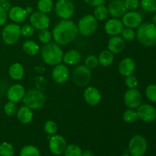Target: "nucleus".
Returning a JSON list of instances; mask_svg holds the SVG:
<instances>
[{
    "instance_id": "obj_43",
    "label": "nucleus",
    "mask_w": 156,
    "mask_h": 156,
    "mask_svg": "<svg viewBox=\"0 0 156 156\" xmlns=\"http://www.w3.org/2000/svg\"><path fill=\"white\" fill-rule=\"evenodd\" d=\"M124 5L126 10L135 11L140 7V0H124Z\"/></svg>"
},
{
    "instance_id": "obj_48",
    "label": "nucleus",
    "mask_w": 156,
    "mask_h": 156,
    "mask_svg": "<svg viewBox=\"0 0 156 156\" xmlns=\"http://www.w3.org/2000/svg\"><path fill=\"white\" fill-rule=\"evenodd\" d=\"M25 10H26V12H27V15H28V14L31 13L32 11H33V9H32L31 7H28V8H27V9H26Z\"/></svg>"
},
{
    "instance_id": "obj_4",
    "label": "nucleus",
    "mask_w": 156,
    "mask_h": 156,
    "mask_svg": "<svg viewBox=\"0 0 156 156\" xmlns=\"http://www.w3.org/2000/svg\"><path fill=\"white\" fill-rule=\"evenodd\" d=\"M22 101L27 108L31 110H38L44 106L47 98L44 93L41 90L31 88L25 91Z\"/></svg>"
},
{
    "instance_id": "obj_17",
    "label": "nucleus",
    "mask_w": 156,
    "mask_h": 156,
    "mask_svg": "<svg viewBox=\"0 0 156 156\" xmlns=\"http://www.w3.org/2000/svg\"><path fill=\"white\" fill-rule=\"evenodd\" d=\"M123 24L122 21H120L119 18H111L108 20L105 25V32L108 35L112 36H117L121 34L122 30L124 28Z\"/></svg>"
},
{
    "instance_id": "obj_11",
    "label": "nucleus",
    "mask_w": 156,
    "mask_h": 156,
    "mask_svg": "<svg viewBox=\"0 0 156 156\" xmlns=\"http://www.w3.org/2000/svg\"><path fill=\"white\" fill-rule=\"evenodd\" d=\"M138 118L146 123H151L156 119V109L149 104H141L136 108Z\"/></svg>"
},
{
    "instance_id": "obj_31",
    "label": "nucleus",
    "mask_w": 156,
    "mask_h": 156,
    "mask_svg": "<svg viewBox=\"0 0 156 156\" xmlns=\"http://www.w3.org/2000/svg\"><path fill=\"white\" fill-rule=\"evenodd\" d=\"M63 153L65 156H82V151L77 145L71 144L66 146Z\"/></svg>"
},
{
    "instance_id": "obj_39",
    "label": "nucleus",
    "mask_w": 156,
    "mask_h": 156,
    "mask_svg": "<svg viewBox=\"0 0 156 156\" xmlns=\"http://www.w3.org/2000/svg\"><path fill=\"white\" fill-rule=\"evenodd\" d=\"M120 34L122 35L123 39L126 41H132L136 37V32L134 31L133 29L129 28V27L123 28Z\"/></svg>"
},
{
    "instance_id": "obj_22",
    "label": "nucleus",
    "mask_w": 156,
    "mask_h": 156,
    "mask_svg": "<svg viewBox=\"0 0 156 156\" xmlns=\"http://www.w3.org/2000/svg\"><path fill=\"white\" fill-rule=\"evenodd\" d=\"M8 17L13 22L21 23L26 20L27 13L25 9H23L21 6H13L9 9Z\"/></svg>"
},
{
    "instance_id": "obj_30",
    "label": "nucleus",
    "mask_w": 156,
    "mask_h": 156,
    "mask_svg": "<svg viewBox=\"0 0 156 156\" xmlns=\"http://www.w3.org/2000/svg\"><path fill=\"white\" fill-rule=\"evenodd\" d=\"M20 156H41V152L36 146L27 145L21 149Z\"/></svg>"
},
{
    "instance_id": "obj_18",
    "label": "nucleus",
    "mask_w": 156,
    "mask_h": 156,
    "mask_svg": "<svg viewBox=\"0 0 156 156\" xmlns=\"http://www.w3.org/2000/svg\"><path fill=\"white\" fill-rule=\"evenodd\" d=\"M84 99L90 106H96L101 100V94L97 88L89 86L84 91Z\"/></svg>"
},
{
    "instance_id": "obj_16",
    "label": "nucleus",
    "mask_w": 156,
    "mask_h": 156,
    "mask_svg": "<svg viewBox=\"0 0 156 156\" xmlns=\"http://www.w3.org/2000/svg\"><path fill=\"white\" fill-rule=\"evenodd\" d=\"M24 94H25L24 87L20 84H15L8 90L7 98L9 101L17 104L22 101Z\"/></svg>"
},
{
    "instance_id": "obj_46",
    "label": "nucleus",
    "mask_w": 156,
    "mask_h": 156,
    "mask_svg": "<svg viewBox=\"0 0 156 156\" xmlns=\"http://www.w3.org/2000/svg\"><path fill=\"white\" fill-rule=\"evenodd\" d=\"M2 7L3 9L6 11V12H7V11H9V9L12 8V5H11V3L7 1L5 3H4V4L2 5Z\"/></svg>"
},
{
    "instance_id": "obj_42",
    "label": "nucleus",
    "mask_w": 156,
    "mask_h": 156,
    "mask_svg": "<svg viewBox=\"0 0 156 156\" xmlns=\"http://www.w3.org/2000/svg\"><path fill=\"white\" fill-rule=\"evenodd\" d=\"M125 84L128 88H136L139 85V81L136 76L130 75L125 78Z\"/></svg>"
},
{
    "instance_id": "obj_3",
    "label": "nucleus",
    "mask_w": 156,
    "mask_h": 156,
    "mask_svg": "<svg viewBox=\"0 0 156 156\" xmlns=\"http://www.w3.org/2000/svg\"><path fill=\"white\" fill-rule=\"evenodd\" d=\"M63 51L56 43L45 44L41 50L43 60L49 66H56L62 61Z\"/></svg>"
},
{
    "instance_id": "obj_38",
    "label": "nucleus",
    "mask_w": 156,
    "mask_h": 156,
    "mask_svg": "<svg viewBox=\"0 0 156 156\" xmlns=\"http://www.w3.org/2000/svg\"><path fill=\"white\" fill-rule=\"evenodd\" d=\"M98 64V58L94 55H89V56H87L85 60V66L88 67L89 69H95Z\"/></svg>"
},
{
    "instance_id": "obj_32",
    "label": "nucleus",
    "mask_w": 156,
    "mask_h": 156,
    "mask_svg": "<svg viewBox=\"0 0 156 156\" xmlns=\"http://www.w3.org/2000/svg\"><path fill=\"white\" fill-rule=\"evenodd\" d=\"M15 149L11 143L4 142L0 145V156H13Z\"/></svg>"
},
{
    "instance_id": "obj_51",
    "label": "nucleus",
    "mask_w": 156,
    "mask_h": 156,
    "mask_svg": "<svg viewBox=\"0 0 156 156\" xmlns=\"http://www.w3.org/2000/svg\"><path fill=\"white\" fill-rule=\"evenodd\" d=\"M121 156H131L130 155H128V154H124V155H121Z\"/></svg>"
},
{
    "instance_id": "obj_19",
    "label": "nucleus",
    "mask_w": 156,
    "mask_h": 156,
    "mask_svg": "<svg viewBox=\"0 0 156 156\" xmlns=\"http://www.w3.org/2000/svg\"><path fill=\"white\" fill-rule=\"evenodd\" d=\"M109 15L114 18H120L126 12L123 0H113L108 6Z\"/></svg>"
},
{
    "instance_id": "obj_40",
    "label": "nucleus",
    "mask_w": 156,
    "mask_h": 156,
    "mask_svg": "<svg viewBox=\"0 0 156 156\" xmlns=\"http://www.w3.org/2000/svg\"><path fill=\"white\" fill-rule=\"evenodd\" d=\"M4 111L6 115L8 116L15 115V114L17 113V111H18L16 104L14 103V102L9 101L5 105Z\"/></svg>"
},
{
    "instance_id": "obj_29",
    "label": "nucleus",
    "mask_w": 156,
    "mask_h": 156,
    "mask_svg": "<svg viewBox=\"0 0 156 156\" xmlns=\"http://www.w3.org/2000/svg\"><path fill=\"white\" fill-rule=\"evenodd\" d=\"M37 9L42 13H50L53 9V0H38Z\"/></svg>"
},
{
    "instance_id": "obj_33",
    "label": "nucleus",
    "mask_w": 156,
    "mask_h": 156,
    "mask_svg": "<svg viewBox=\"0 0 156 156\" xmlns=\"http://www.w3.org/2000/svg\"><path fill=\"white\" fill-rule=\"evenodd\" d=\"M123 119L125 122L128 123H133L138 119L136 111L135 109H129L125 111L123 114Z\"/></svg>"
},
{
    "instance_id": "obj_9",
    "label": "nucleus",
    "mask_w": 156,
    "mask_h": 156,
    "mask_svg": "<svg viewBox=\"0 0 156 156\" xmlns=\"http://www.w3.org/2000/svg\"><path fill=\"white\" fill-rule=\"evenodd\" d=\"M55 12L61 19L69 20L74 15V5L70 0H58L55 5Z\"/></svg>"
},
{
    "instance_id": "obj_20",
    "label": "nucleus",
    "mask_w": 156,
    "mask_h": 156,
    "mask_svg": "<svg viewBox=\"0 0 156 156\" xmlns=\"http://www.w3.org/2000/svg\"><path fill=\"white\" fill-rule=\"evenodd\" d=\"M136 68V65L134 59L130 57H126L122 59L119 63L118 70L119 73L122 76L126 77V76L133 74Z\"/></svg>"
},
{
    "instance_id": "obj_50",
    "label": "nucleus",
    "mask_w": 156,
    "mask_h": 156,
    "mask_svg": "<svg viewBox=\"0 0 156 156\" xmlns=\"http://www.w3.org/2000/svg\"><path fill=\"white\" fill-rule=\"evenodd\" d=\"M8 0H0V6L4 4V3H5Z\"/></svg>"
},
{
    "instance_id": "obj_27",
    "label": "nucleus",
    "mask_w": 156,
    "mask_h": 156,
    "mask_svg": "<svg viewBox=\"0 0 156 156\" xmlns=\"http://www.w3.org/2000/svg\"><path fill=\"white\" fill-rule=\"evenodd\" d=\"M99 64L104 67H108L114 62V53H111L110 50H105L101 52L98 57Z\"/></svg>"
},
{
    "instance_id": "obj_2",
    "label": "nucleus",
    "mask_w": 156,
    "mask_h": 156,
    "mask_svg": "<svg viewBox=\"0 0 156 156\" xmlns=\"http://www.w3.org/2000/svg\"><path fill=\"white\" fill-rule=\"evenodd\" d=\"M136 37L139 42L146 47L156 45V24L152 22L142 23L137 27Z\"/></svg>"
},
{
    "instance_id": "obj_5",
    "label": "nucleus",
    "mask_w": 156,
    "mask_h": 156,
    "mask_svg": "<svg viewBox=\"0 0 156 156\" xmlns=\"http://www.w3.org/2000/svg\"><path fill=\"white\" fill-rule=\"evenodd\" d=\"M77 27L79 33L85 37H89L97 30L98 20L94 15H86L79 20Z\"/></svg>"
},
{
    "instance_id": "obj_7",
    "label": "nucleus",
    "mask_w": 156,
    "mask_h": 156,
    "mask_svg": "<svg viewBox=\"0 0 156 156\" xmlns=\"http://www.w3.org/2000/svg\"><path fill=\"white\" fill-rule=\"evenodd\" d=\"M147 150V142L142 135H136L129 143V152L131 156H143Z\"/></svg>"
},
{
    "instance_id": "obj_45",
    "label": "nucleus",
    "mask_w": 156,
    "mask_h": 156,
    "mask_svg": "<svg viewBox=\"0 0 156 156\" xmlns=\"http://www.w3.org/2000/svg\"><path fill=\"white\" fill-rule=\"evenodd\" d=\"M105 1L106 0H84V2L86 4H88L90 6H92V7H97L101 5H104Z\"/></svg>"
},
{
    "instance_id": "obj_23",
    "label": "nucleus",
    "mask_w": 156,
    "mask_h": 156,
    "mask_svg": "<svg viewBox=\"0 0 156 156\" xmlns=\"http://www.w3.org/2000/svg\"><path fill=\"white\" fill-rule=\"evenodd\" d=\"M81 59H82V55L80 52L76 50H70L63 54L62 61L66 65L74 66L77 65L81 61Z\"/></svg>"
},
{
    "instance_id": "obj_24",
    "label": "nucleus",
    "mask_w": 156,
    "mask_h": 156,
    "mask_svg": "<svg viewBox=\"0 0 156 156\" xmlns=\"http://www.w3.org/2000/svg\"><path fill=\"white\" fill-rule=\"evenodd\" d=\"M34 114L32 110L27 106H23L20 108L17 111V118L20 123L23 124H27L31 122Z\"/></svg>"
},
{
    "instance_id": "obj_14",
    "label": "nucleus",
    "mask_w": 156,
    "mask_h": 156,
    "mask_svg": "<svg viewBox=\"0 0 156 156\" xmlns=\"http://www.w3.org/2000/svg\"><path fill=\"white\" fill-rule=\"evenodd\" d=\"M122 22L126 27L137 28L143 23V18L139 12L135 11L126 12L122 17Z\"/></svg>"
},
{
    "instance_id": "obj_35",
    "label": "nucleus",
    "mask_w": 156,
    "mask_h": 156,
    "mask_svg": "<svg viewBox=\"0 0 156 156\" xmlns=\"http://www.w3.org/2000/svg\"><path fill=\"white\" fill-rule=\"evenodd\" d=\"M53 35L52 33L47 29H44V30H40L39 34H38V39L41 41L42 44H47L50 43L51 41Z\"/></svg>"
},
{
    "instance_id": "obj_37",
    "label": "nucleus",
    "mask_w": 156,
    "mask_h": 156,
    "mask_svg": "<svg viewBox=\"0 0 156 156\" xmlns=\"http://www.w3.org/2000/svg\"><path fill=\"white\" fill-rule=\"evenodd\" d=\"M146 96L150 101L156 103V85L151 84L146 89Z\"/></svg>"
},
{
    "instance_id": "obj_10",
    "label": "nucleus",
    "mask_w": 156,
    "mask_h": 156,
    "mask_svg": "<svg viewBox=\"0 0 156 156\" xmlns=\"http://www.w3.org/2000/svg\"><path fill=\"white\" fill-rule=\"evenodd\" d=\"M124 104L129 109H136L142 104L143 96L136 88H129L123 96Z\"/></svg>"
},
{
    "instance_id": "obj_21",
    "label": "nucleus",
    "mask_w": 156,
    "mask_h": 156,
    "mask_svg": "<svg viewBox=\"0 0 156 156\" xmlns=\"http://www.w3.org/2000/svg\"><path fill=\"white\" fill-rule=\"evenodd\" d=\"M126 47V42L123 37L119 35L117 36H112L110 38L109 41L108 43V50L114 54L120 53L123 51Z\"/></svg>"
},
{
    "instance_id": "obj_13",
    "label": "nucleus",
    "mask_w": 156,
    "mask_h": 156,
    "mask_svg": "<svg viewBox=\"0 0 156 156\" xmlns=\"http://www.w3.org/2000/svg\"><path fill=\"white\" fill-rule=\"evenodd\" d=\"M66 146V139L60 135H53L49 141V149L55 155H59L63 153Z\"/></svg>"
},
{
    "instance_id": "obj_41",
    "label": "nucleus",
    "mask_w": 156,
    "mask_h": 156,
    "mask_svg": "<svg viewBox=\"0 0 156 156\" xmlns=\"http://www.w3.org/2000/svg\"><path fill=\"white\" fill-rule=\"evenodd\" d=\"M34 34V27L31 24H24L21 27V35L24 37H30Z\"/></svg>"
},
{
    "instance_id": "obj_34",
    "label": "nucleus",
    "mask_w": 156,
    "mask_h": 156,
    "mask_svg": "<svg viewBox=\"0 0 156 156\" xmlns=\"http://www.w3.org/2000/svg\"><path fill=\"white\" fill-rule=\"evenodd\" d=\"M140 5L146 12H156V0H141Z\"/></svg>"
},
{
    "instance_id": "obj_8",
    "label": "nucleus",
    "mask_w": 156,
    "mask_h": 156,
    "mask_svg": "<svg viewBox=\"0 0 156 156\" xmlns=\"http://www.w3.org/2000/svg\"><path fill=\"white\" fill-rule=\"evenodd\" d=\"M73 81L78 86L84 87L89 84L91 79V73L89 69L84 65L79 66L73 71Z\"/></svg>"
},
{
    "instance_id": "obj_15",
    "label": "nucleus",
    "mask_w": 156,
    "mask_h": 156,
    "mask_svg": "<svg viewBox=\"0 0 156 156\" xmlns=\"http://www.w3.org/2000/svg\"><path fill=\"white\" fill-rule=\"evenodd\" d=\"M70 76L69 70L66 66L63 64H58L54 66L52 71V78L57 84H63L69 80Z\"/></svg>"
},
{
    "instance_id": "obj_26",
    "label": "nucleus",
    "mask_w": 156,
    "mask_h": 156,
    "mask_svg": "<svg viewBox=\"0 0 156 156\" xmlns=\"http://www.w3.org/2000/svg\"><path fill=\"white\" fill-rule=\"evenodd\" d=\"M22 49L26 54L29 56H35L40 51V47L35 41L32 40H27L23 44Z\"/></svg>"
},
{
    "instance_id": "obj_12",
    "label": "nucleus",
    "mask_w": 156,
    "mask_h": 156,
    "mask_svg": "<svg viewBox=\"0 0 156 156\" xmlns=\"http://www.w3.org/2000/svg\"><path fill=\"white\" fill-rule=\"evenodd\" d=\"M30 23L34 29L37 30H44L47 29L50 26V20L47 14L42 13L41 12H35L30 15Z\"/></svg>"
},
{
    "instance_id": "obj_44",
    "label": "nucleus",
    "mask_w": 156,
    "mask_h": 156,
    "mask_svg": "<svg viewBox=\"0 0 156 156\" xmlns=\"http://www.w3.org/2000/svg\"><path fill=\"white\" fill-rule=\"evenodd\" d=\"M8 18L7 12L3 9L2 6H0V27L4 25L6 23Z\"/></svg>"
},
{
    "instance_id": "obj_6",
    "label": "nucleus",
    "mask_w": 156,
    "mask_h": 156,
    "mask_svg": "<svg viewBox=\"0 0 156 156\" xmlns=\"http://www.w3.org/2000/svg\"><path fill=\"white\" fill-rule=\"evenodd\" d=\"M21 37V27L15 23H11L4 27L2 31L3 42L7 45L16 44Z\"/></svg>"
},
{
    "instance_id": "obj_1",
    "label": "nucleus",
    "mask_w": 156,
    "mask_h": 156,
    "mask_svg": "<svg viewBox=\"0 0 156 156\" xmlns=\"http://www.w3.org/2000/svg\"><path fill=\"white\" fill-rule=\"evenodd\" d=\"M79 34L78 27L73 21L62 20L56 24L52 31L53 40L61 46L68 45L73 42Z\"/></svg>"
},
{
    "instance_id": "obj_47",
    "label": "nucleus",
    "mask_w": 156,
    "mask_h": 156,
    "mask_svg": "<svg viewBox=\"0 0 156 156\" xmlns=\"http://www.w3.org/2000/svg\"><path fill=\"white\" fill-rule=\"evenodd\" d=\"M82 156H94V153L89 150H86L82 152Z\"/></svg>"
},
{
    "instance_id": "obj_25",
    "label": "nucleus",
    "mask_w": 156,
    "mask_h": 156,
    "mask_svg": "<svg viewBox=\"0 0 156 156\" xmlns=\"http://www.w3.org/2000/svg\"><path fill=\"white\" fill-rule=\"evenodd\" d=\"M9 76L15 81H19L23 79L24 75V69L19 62L12 64L9 69Z\"/></svg>"
},
{
    "instance_id": "obj_36",
    "label": "nucleus",
    "mask_w": 156,
    "mask_h": 156,
    "mask_svg": "<svg viewBox=\"0 0 156 156\" xmlns=\"http://www.w3.org/2000/svg\"><path fill=\"white\" fill-rule=\"evenodd\" d=\"M44 130L49 135H55L57 132V125L55 123L53 120H47L45 123H44Z\"/></svg>"
},
{
    "instance_id": "obj_28",
    "label": "nucleus",
    "mask_w": 156,
    "mask_h": 156,
    "mask_svg": "<svg viewBox=\"0 0 156 156\" xmlns=\"http://www.w3.org/2000/svg\"><path fill=\"white\" fill-rule=\"evenodd\" d=\"M108 15H109L108 9L105 5L97 6L94 10V16L98 21H104V20L107 19Z\"/></svg>"
},
{
    "instance_id": "obj_49",
    "label": "nucleus",
    "mask_w": 156,
    "mask_h": 156,
    "mask_svg": "<svg viewBox=\"0 0 156 156\" xmlns=\"http://www.w3.org/2000/svg\"><path fill=\"white\" fill-rule=\"evenodd\" d=\"M152 23L156 24V13H155V15L153 16V18H152Z\"/></svg>"
}]
</instances>
